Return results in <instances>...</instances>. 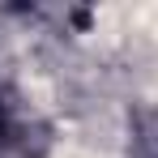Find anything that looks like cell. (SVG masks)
<instances>
[{
    "label": "cell",
    "mask_w": 158,
    "mask_h": 158,
    "mask_svg": "<svg viewBox=\"0 0 158 158\" xmlns=\"http://www.w3.org/2000/svg\"><path fill=\"white\" fill-rule=\"evenodd\" d=\"M0 132H4V115H0Z\"/></svg>",
    "instance_id": "obj_1"
}]
</instances>
